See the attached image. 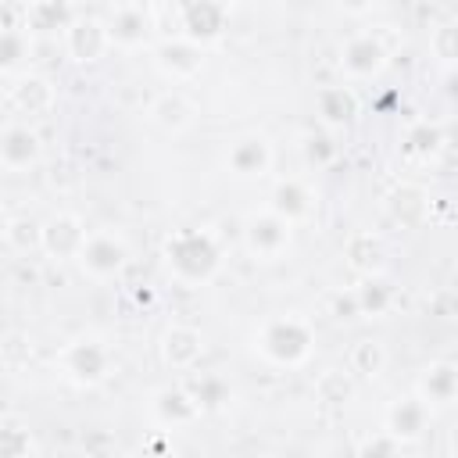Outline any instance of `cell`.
Returning a JSON list of instances; mask_svg holds the SVG:
<instances>
[{
  "mask_svg": "<svg viewBox=\"0 0 458 458\" xmlns=\"http://www.w3.org/2000/svg\"><path fill=\"white\" fill-rule=\"evenodd\" d=\"M386 61H390V54H386V47L376 32H354L340 47V68H344L347 79H358V82L383 75Z\"/></svg>",
  "mask_w": 458,
  "mask_h": 458,
  "instance_id": "5",
  "label": "cell"
},
{
  "mask_svg": "<svg viewBox=\"0 0 458 458\" xmlns=\"http://www.w3.org/2000/svg\"><path fill=\"white\" fill-rule=\"evenodd\" d=\"M354 293H358L361 315H369V318H379V315H386V311L394 308V290H390V283L379 279V276H365L361 286H354Z\"/></svg>",
  "mask_w": 458,
  "mask_h": 458,
  "instance_id": "29",
  "label": "cell"
},
{
  "mask_svg": "<svg viewBox=\"0 0 458 458\" xmlns=\"http://www.w3.org/2000/svg\"><path fill=\"white\" fill-rule=\"evenodd\" d=\"M254 351L279 369H301L315 351V326L301 315H276L254 333Z\"/></svg>",
  "mask_w": 458,
  "mask_h": 458,
  "instance_id": "2",
  "label": "cell"
},
{
  "mask_svg": "<svg viewBox=\"0 0 458 458\" xmlns=\"http://www.w3.org/2000/svg\"><path fill=\"white\" fill-rule=\"evenodd\" d=\"M165 265L182 286H208L222 268V243L208 229H175L165 240Z\"/></svg>",
  "mask_w": 458,
  "mask_h": 458,
  "instance_id": "1",
  "label": "cell"
},
{
  "mask_svg": "<svg viewBox=\"0 0 458 458\" xmlns=\"http://www.w3.org/2000/svg\"><path fill=\"white\" fill-rule=\"evenodd\" d=\"M75 261H79L82 276H89L97 283H107V279L122 276V268L129 265V247L118 233L97 229V233H89V240H86V247Z\"/></svg>",
  "mask_w": 458,
  "mask_h": 458,
  "instance_id": "4",
  "label": "cell"
},
{
  "mask_svg": "<svg viewBox=\"0 0 458 458\" xmlns=\"http://www.w3.org/2000/svg\"><path fill=\"white\" fill-rule=\"evenodd\" d=\"M43 154V143H39V132L29 125V122H7L4 132H0V165L7 172H25L39 161Z\"/></svg>",
  "mask_w": 458,
  "mask_h": 458,
  "instance_id": "14",
  "label": "cell"
},
{
  "mask_svg": "<svg viewBox=\"0 0 458 458\" xmlns=\"http://www.w3.org/2000/svg\"><path fill=\"white\" fill-rule=\"evenodd\" d=\"M107 32H111V47H122V50H136L150 39L154 29V7H143V4H118L107 11Z\"/></svg>",
  "mask_w": 458,
  "mask_h": 458,
  "instance_id": "8",
  "label": "cell"
},
{
  "mask_svg": "<svg viewBox=\"0 0 458 458\" xmlns=\"http://www.w3.org/2000/svg\"><path fill=\"white\" fill-rule=\"evenodd\" d=\"M429 315H437V318H458V290L454 286H444V290H437L433 297H429Z\"/></svg>",
  "mask_w": 458,
  "mask_h": 458,
  "instance_id": "37",
  "label": "cell"
},
{
  "mask_svg": "<svg viewBox=\"0 0 458 458\" xmlns=\"http://www.w3.org/2000/svg\"><path fill=\"white\" fill-rule=\"evenodd\" d=\"M347 369L354 372V376H361V379H376L383 369H386V347L379 344V340H358L354 347H351V354H347Z\"/></svg>",
  "mask_w": 458,
  "mask_h": 458,
  "instance_id": "28",
  "label": "cell"
},
{
  "mask_svg": "<svg viewBox=\"0 0 458 458\" xmlns=\"http://www.w3.org/2000/svg\"><path fill=\"white\" fill-rule=\"evenodd\" d=\"M29 61H32V32L25 25L0 32V75L14 82L29 75Z\"/></svg>",
  "mask_w": 458,
  "mask_h": 458,
  "instance_id": "21",
  "label": "cell"
},
{
  "mask_svg": "<svg viewBox=\"0 0 458 458\" xmlns=\"http://www.w3.org/2000/svg\"><path fill=\"white\" fill-rule=\"evenodd\" d=\"M7 100H11V107H14L18 114L39 118V114H47V111L54 107V86H50V79L29 72V75H21V79L11 82Z\"/></svg>",
  "mask_w": 458,
  "mask_h": 458,
  "instance_id": "19",
  "label": "cell"
},
{
  "mask_svg": "<svg viewBox=\"0 0 458 458\" xmlns=\"http://www.w3.org/2000/svg\"><path fill=\"white\" fill-rule=\"evenodd\" d=\"M0 458H32V433L18 419H7L0 429Z\"/></svg>",
  "mask_w": 458,
  "mask_h": 458,
  "instance_id": "33",
  "label": "cell"
},
{
  "mask_svg": "<svg viewBox=\"0 0 458 458\" xmlns=\"http://www.w3.org/2000/svg\"><path fill=\"white\" fill-rule=\"evenodd\" d=\"M290 229H293V225L283 222L279 215L258 211V215H250L247 225H243V247H247V254L258 258V261H276V258L286 254V247H290Z\"/></svg>",
  "mask_w": 458,
  "mask_h": 458,
  "instance_id": "7",
  "label": "cell"
},
{
  "mask_svg": "<svg viewBox=\"0 0 458 458\" xmlns=\"http://www.w3.org/2000/svg\"><path fill=\"white\" fill-rule=\"evenodd\" d=\"M111 447H114V437L111 433H104V429H86L82 433V451L89 458H104Z\"/></svg>",
  "mask_w": 458,
  "mask_h": 458,
  "instance_id": "39",
  "label": "cell"
},
{
  "mask_svg": "<svg viewBox=\"0 0 458 458\" xmlns=\"http://www.w3.org/2000/svg\"><path fill=\"white\" fill-rule=\"evenodd\" d=\"M161 358L172 372H193L204 358V333L197 326H168L161 333Z\"/></svg>",
  "mask_w": 458,
  "mask_h": 458,
  "instance_id": "13",
  "label": "cell"
},
{
  "mask_svg": "<svg viewBox=\"0 0 458 458\" xmlns=\"http://www.w3.org/2000/svg\"><path fill=\"white\" fill-rule=\"evenodd\" d=\"M204 415V408L197 404V397L190 394V386H161L154 394V419L161 429H182L193 426Z\"/></svg>",
  "mask_w": 458,
  "mask_h": 458,
  "instance_id": "16",
  "label": "cell"
},
{
  "mask_svg": "<svg viewBox=\"0 0 458 458\" xmlns=\"http://www.w3.org/2000/svg\"><path fill=\"white\" fill-rule=\"evenodd\" d=\"M154 64L161 75H168L172 82H186L193 75H200L204 68V47L190 43L186 36H172V39H161L154 47Z\"/></svg>",
  "mask_w": 458,
  "mask_h": 458,
  "instance_id": "11",
  "label": "cell"
},
{
  "mask_svg": "<svg viewBox=\"0 0 458 458\" xmlns=\"http://www.w3.org/2000/svg\"><path fill=\"white\" fill-rule=\"evenodd\" d=\"M229 29V7L215 4V0H193V4H179V36H186L197 47H208L215 39H222V32Z\"/></svg>",
  "mask_w": 458,
  "mask_h": 458,
  "instance_id": "6",
  "label": "cell"
},
{
  "mask_svg": "<svg viewBox=\"0 0 458 458\" xmlns=\"http://www.w3.org/2000/svg\"><path fill=\"white\" fill-rule=\"evenodd\" d=\"M429 426V404L419 397V394H408V397H397L386 415H383V429L397 440V444H415Z\"/></svg>",
  "mask_w": 458,
  "mask_h": 458,
  "instance_id": "15",
  "label": "cell"
},
{
  "mask_svg": "<svg viewBox=\"0 0 458 458\" xmlns=\"http://www.w3.org/2000/svg\"><path fill=\"white\" fill-rule=\"evenodd\" d=\"M386 215L397 225H419L426 218V193L411 182H401L386 193Z\"/></svg>",
  "mask_w": 458,
  "mask_h": 458,
  "instance_id": "25",
  "label": "cell"
},
{
  "mask_svg": "<svg viewBox=\"0 0 458 458\" xmlns=\"http://www.w3.org/2000/svg\"><path fill=\"white\" fill-rule=\"evenodd\" d=\"M454 290H458V283H454Z\"/></svg>",
  "mask_w": 458,
  "mask_h": 458,
  "instance_id": "41",
  "label": "cell"
},
{
  "mask_svg": "<svg viewBox=\"0 0 458 458\" xmlns=\"http://www.w3.org/2000/svg\"><path fill=\"white\" fill-rule=\"evenodd\" d=\"M150 118H154L165 132H182V129H190V122H193V104H190L179 89H165V93L154 97Z\"/></svg>",
  "mask_w": 458,
  "mask_h": 458,
  "instance_id": "23",
  "label": "cell"
},
{
  "mask_svg": "<svg viewBox=\"0 0 458 458\" xmlns=\"http://www.w3.org/2000/svg\"><path fill=\"white\" fill-rule=\"evenodd\" d=\"M75 18H79V11L68 4H57V0H39V4L25 7V29L29 32H54V29L68 32Z\"/></svg>",
  "mask_w": 458,
  "mask_h": 458,
  "instance_id": "24",
  "label": "cell"
},
{
  "mask_svg": "<svg viewBox=\"0 0 458 458\" xmlns=\"http://www.w3.org/2000/svg\"><path fill=\"white\" fill-rule=\"evenodd\" d=\"M4 243H7V250H14V254L43 250V225H39L36 218H29V215H14V218H7V225H4Z\"/></svg>",
  "mask_w": 458,
  "mask_h": 458,
  "instance_id": "27",
  "label": "cell"
},
{
  "mask_svg": "<svg viewBox=\"0 0 458 458\" xmlns=\"http://www.w3.org/2000/svg\"><path fill=\"white\" fill-rule=\"evenodd\" d=\"M86 240H89V233H86L82 218L72 211H57L43 222V254L54 261H75L82 254Z\"/></svg>",
  "mask_w": 458,
  "mask_h": 458,
  "instance_id": "9",
  "label": "cell"
},
{
  "mask_svg": "<svg viewBox=\"0 0 458 458\" xmlns=\"http://www.w3.org/2000/svg\"><path fill=\"white\" fill-rule=\"evenodd\" d=\"M429 408H447L458 401V365L454 361H429L422 369L419 390H415Z\"/></svg>",
  "mask_w": 458,
  "mask_h": 458,
  "instance_id": "20",
  "label": "cell"
},
{
  "mask_svg": "<svg viewBox=\"0 0 458 458\" xmlns=\"http://www.w3.org/2000/svg\"><path fill=\"white\" fill-rule=\"evenodd\" d=\"M64 50H68V57L79 61V64L100 61V57L111 50L107 21L97 18V14H79V18L72 21V29L64 32Z\"/></svg>",
  "mask_w": 458,
  "mask_h": 458,
  "instance_id": "10",
  "label": "cell"
},
{
  "mask_svg": "<svg viewBox=\"0 0 458 458\" xmlns=\"http://www.w3.org/2000/svg\"><path fill=\"white\" fill-rule=\"evenodd\" d=\"M440 143H444V132L437 122H415L404 136V150L411 157H433L440 150Z\"/></svg>",
  "mask_w": 458,
  "mask_h": 458,
  "instance_id": "32",
  "label": "cell"
},
{
  "mask_svg": "<svg viewBox=\"0 0 458 458\" xmlns=\"http://www.w3.org/2000/svg\"><path fill=\"white\" fill-rule=\"evenodd\" d=\"M268 211L279 215L283 222L297 225V222L311 218V211H315V193H311L301 179H279V182L272 186V193H268Z\"/></svg>",
  "mask_w": 458,
  "mask_h": 458,
  "instance_id": "18",
  "label": "cell"
},
{
  "mask_svg": "<svg viewBox=\"0 0 458 458\" xmlns=\"http://www.w3.org/2000/svg\"><path fill=\"white\" fill-rule=\"evenodd\" d=\"M111 365H114L111 347H107L104 340H97V336H79V340L64 344L61 354H57L61 376H64L72 386H82V390L100 386V383L111 376Z\"/></svg>",
  "mask_w": 458,
  "mask_h": 458,
  "instance_id": "3",
  "label": "cell"
},
{
  "mask_svg": "<svg viewBox=\"0 0 458 458\" xmlns=\"http://www.w3.org/2000/svg\"><path fill=\"white\" fill-rule=\"evenodd\" d=\"M132 458H179V451H175V444H172V437L165 429H154V433H147L140 440Z\"/></svg>",
  "mask_w": 458,
  "mask_h": 458,
  "instance_id": "35",
  "label": "cell"
},
{
  "mask_svg": "<svg viewBox=\"0 0 458 458\" xmlns=\"http://www.w3.org/2000/svg\"><path fill=\"white\" fill-rule=\"evenodd\" d=\"M301 154H304L308 168H329L336 161V154H340V143H336V136L329 129H315V132L304 136Z\"/></svg>",
  "mask_w": 458,
  "mask_h": 458,
  "instance_id": "30",
  "label": "cell"
},
{
  "mask_svg": "<svg viewBox=\"0 0 458 458\" xmlns=\"http://www.w3.org/2000/svg\"><path fill=\"white\" fill-rule=\"evenodd\" d=\"M401 447H404V444H397V440L383 429V433H376V437H365V440H361L358 458H401Z\"/></svg>",
  "mask_w": 458,
  "mask_h": 458,
  "instance_id": "36",
  "label": "cell"
},
{
  "mask_svg": "<svg viewBox=\"0 0 458 458\" xmlns=\"http://www.w3.org/2000/svg\"><path fill=\"white\" fill-rule=\"evenodd\" d=\"M315 390H318V401H326V404H344V401L351 397V379H347V372L333 369V372H322V376H318Z\"/></svg>",
  "mask_w": 458,
  "mask_h": 458,
  "instance_id": "34",
  "label": "cell"
},
{
  "mask_svg": "<svg viewBox=\"0 0 458 458\" xmlns=\"http://www.w3.org/2000/svg\"><path fill=\"white\" fill-rule=\"evenodd\" d=\"M329 311H333V318H340V322H354V318H361V304H358V293H354V290H340V293L333 297Z\"/></svg>",
  "mask_w": 458,
  "mask_h": 458,
  "instance_id": "38",
  "label": "cell"
},
{
  "mask_svg": "<svg viewBox=\"0 0 458 458\" xmlns=\"http://www.w3.org/2000/svg\"><path fill=\"white\" fill-rule=\"evenodd\" d=\"M444 93H447V100H451V104H458V68L444 75Z\"/></svg>",
  "mask_w": 458,
  "mask_h": 458,
  "instance_id": "40",
  "label": "cell"
},
{
  "mask_svg": "<svg viewBox=\"0 0 458 458\" xmlns=\"http://www.w3.org/2000/svg\"><path fill=\"white\" fill-rule=\"evenodd\" d=\"M429 50L447 72L458 68V18H447L429 32Z\"/></svg>",
  "mask_w": 458,
  "mask_h": 458,
  "instance_id": "31",
  "label": "cell"
},
{
  "mask_svg": "<svg viewBox=\"0 0 458 458\" xmlns=\"http://www.w3.org/2000/svg\"><path fill=\"white\" fill-rule=\"evenodd\" d=\"M225 168L236 179H261L272 168V143L261 132H243L225 150Z\"/></svg>",
  "mask_w": 458,
  "mask_h": 458,
  "instance_id": "12",
  "label": "cell"
},
{
  "mask_svg": "<svg viewBox=\"0 0 458 458\" xmlns=\"http://www.w3.org/2000/svg\"><path fill=\"white\" fill-rule=\"evenodd\" d=\"M186 386H190V394L197 397V404L204 408V415H208V411H225V408L233 404V386H229L222 376H215V372L193 376Z\"/></svg>",
  "mask_w": 458,
  "mask_h": 458,
  "instance_id": "26",
  "label": "cell"
},
{
  "mask_svg": "<svg viewBox=\"0 0 458 458\" xmlns=\"http://www.w3.org/2000/svg\"><path fill=\"white\" fill-rule=\"evenodd\" d=\"M344 258H347V265H351L354 272L376 276V272L383 268L386 243H383L376 233H354V236H347V243H344Z\"/></svg>",
  "mask_w": 458,
  "mask_h": 458,
  "instance_id": "22",
  "label": "cell"
},
{
  "mask_svg": "<svg viewBox=\"0 0 458 458\" xmlns=\"http://www.w3.org/2000/svg\"><path fill=\"white\" fill-rule=\"evenodd\" d=\"M358 111H361V100H358V93L351 89V86H322L318 93H315V114H318V122H322V129H344V125H351L354 118H358Z\"/></svg>",
  "mask_w": 458,
  "mask_h": 458,
  "instance_id": "17",
  "label": "cell"
}]
</instances>
